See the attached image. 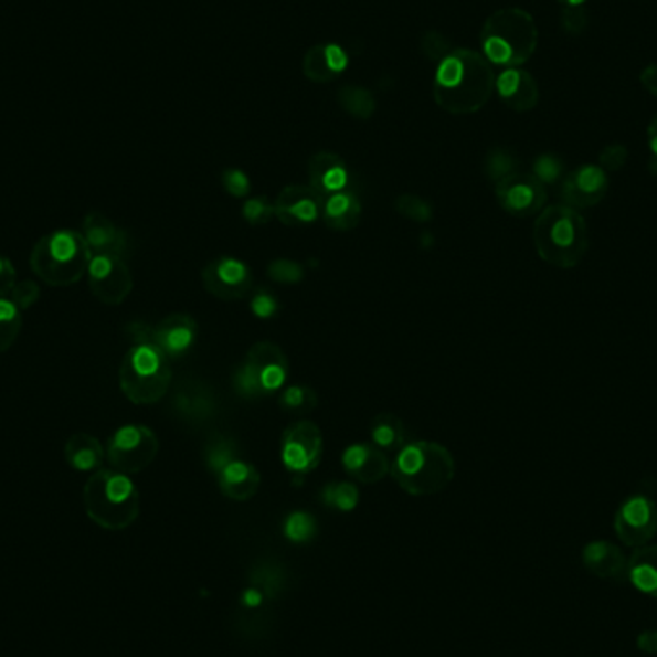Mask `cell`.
Wrapping results in <instances>:
<instances>
[{
  "mask_svg": "<svg viewBox=\"0 0 657 657\" xmlns=\"http://www.w3.org/2000/svg\"><path fill=\"white\" fill-rule=\"evenodd\" d=\"M348 66V54L337 43H319L304 54L303 74L311 83H331L339 80Z\"/></svg>",
  "mask_w": 657,
  "mask_h": 657,
  "instance_id": "603a6c76",
  "label": "cell"
},
{
  "mask_svg": "<svg viewBox=\"0 0 657 657\" xmlns=\"http://www.w3.org/2000/svg\"><path fill=\"white\" fill-rule=\"evenodd\" d=\"M199 337V326L189 314H170L155 327V345L170 360H178L191 352Z\"/></svg>",
  "mask_w": 657,
  "mask_h": 657,
  "instance_id": "ffe728a7",
  "label": "cell"
},
{
  "mask_svg": "<svg viewBox=\"0 0 657 657\" xmlns=\"http://www.w3.org/2000/svg\"><path fill=\"white\" fill-rule=\"evenodd\" d=\"M628 583L650 598H657V544L635 548L628 555Z\"/></svg>",
  "mask_w": 657,
  "mask_h": 657,
  "instance_id": "4316f807",
  "label": "cell"
},
{
  "mask_svg": "<svg viewBox=\"0 0 657 657\" xmlns=\"http://www.w3.org/2000/svg\"><path fill=\"white\" fill-rule=\"evenodd\" d=\"M64 456L75 471L95 473L103 467L106 451L96 436L75 433L67 438Z\"/></svg>",
  "mask_w": 657,
  "mask_h": 657,
  "instance_id": "484cf974",
  "label": "cell"
},
{
  "mask_svg": "<svg viewBox=\"0 0 657 657\" xmlns=\"http://www.w3.org/2000/svg\"><path fill=\"white\" fill-rule=\"evenodd\" d=\"M342 467L362 485H375L391 473V456L371 443H358L342 452Z\"/></svg>",
  "mask_w": 657,
  "mask_h": 657,
  "instance_id": "ac0fdd59",
  "label": "cell"
},
{
  "mask_svg": "<svg viewBox=\"0 0 657 657\" xmlns=\"http://www.w3.org/2000/svg\"><path fill=\"white\" fill-rule=\"evenodd\" d=\"M562 7H584L586 0H558Z\"/></svg>",
  "mask_w": 657,
  "mask_h": 657,
  "instance_id": "816d5d0a",
  "label": "cell"
},
{
  "mask_svg": "<svg viewBox=\"0 0 657 657\" xmlns=\"http://www.w3.org/2000/svg\"><path fill=\"white\" fill-rule=\"evenodd\" d=\"M222 186L235 199H244L251 194V179L241 170H225L222 173Z\"/></svg>",
  "mask_w": 657,
  "mask_h": 657,
  "instance_id": "f6af8a7d",
  "label": "cell"
},
{
  "mask_svg": "<svg viewBox=\"0 0 657 657\" xmlns=\"http://www.w3.org/2000/svg\"><path fill=\"white\" fill-rule=\"evenodd\" d=\"M287 377L288 360L283 348L262 340L244 356L233 375V384L244 399H258L282 391Z\"/></svg>",
  "mask_w": 657,
  "mask_h": 657,
  "instance_id": "ba28073f",
  "label": "cell"
},
{
  "mask_svg": "<svg viewBox=\"0 0 657 657\" xmlns=\"http://www.w3.org/2000/svg\"><path fill=\"white\" fill-rule=\"evenodd\" d=\"M613 531L628 548L650 544L657 532V506L650 496H628L613 517Z\"/></svg>",
  "mask_w": 657,
  "mask_h": 657,
  "instance_id": "8fae6325",
  "label": "cell"
},
{
  "mask_svg": "<svg viewBox=\"0 0 657 657\" xmlns=\"http://www.w3.org/2000/svg\"><path fill=\"white\" fill-rule=\"evenodd\" d=\"M91 258L93 254L82 233L60 230L39 239L31 252L30 266L49 287H72L87 275Z\"/></svg>",
  "mask_w": 657,
  "mask_h": 657,
  "instance_id": "8992f818",
  "label": "cell"
},
{
  "mask_svg": "<svg viewBox=\"0 0 657 657\" xmlns=\"http://www.w3.org/2000/svg\"><path fill=\"white\" fill-rule=\"evenodd\" d=\"M82 235L93 256H126V231L119 230L106 215L98 212L85 215Z\"/></svg>",
  "mask_w": 657,
  "mask_h": 657,
  "instance_id": "44dd1931",
  "label": "cell"
},
{
  "mask_svg": "<svg viewBox=\"0 0 657 657\" xmlns=\"http://www.w3.org/2000/svg\"><path fill=\"white\" fill-rule=\"evenodd\" d=\"M483 56L495 66L521 67L539 46V28L527 10L500 8L488 15L480 30Z\"/></svg>",
  "mask_w": 657,
  "mask_h": 657,
  "instance_id": "3957f363",
  "label": "cell"
},
{
  "mask_svg": "<svg viewBox=\"0 0 657 657\" xmlns=\"http://www.w3.org/2000/svg\"><path fill=\"white\" fill-rule=\"evenodd\" d=\"M337 100L348 116L356 119H370L377 110L375 95L360 85H347L337 93Z\"/></svg>",
  "mask_w": 657,
  "mask_h": 657,
  "instance_id": "f1b7e54d",
  "label": "cell"
},
{
  "mask_svg": "<svg viewBox=\"0 0 657 657\" xmlns=\"http://www.w3.org/2000/svg\"><path fill=\"white\" fill-rule=\"evenodd\" d=\"M275 218L288 227H306L321 220L324 199L310 186H288L274 202Z\"/></svg>",
  "mask_w": 657,
  "mask_h": 657,
  "instance_id": "2e32d148",
  "label": "cell"
},
{
  "mask_svg": "<svg viewBox=\"0 0 657 657\" xmlns=\"http://www.w3.org/2000/svg\"><path fill=\"white\" fill-rule=\"evenodd\" d=\"M496 93L510 110L531 112L540 100L539 83L523 67H508L496 77Z\"/></svg>",
  "mask_w": 657,
  "mask_h": 657,
  "instance_id": "d6986e66",
  "label": "cell"
},
{
  "mask_svg": "<svg viewBox=\"0 0 657 657\" xmlns=\"http://www.w3.org/2000/svg\"><path fill=\"white\" fill-rule=\"evenodd\" d=\"M83 506L93 523L106 531H124L137 521L141 495L126 473L98 469L83 488Z\"/></svg>",
  "mask_w": 657,
  "mask_h": 657,
  "instance_id": "5b68a950",
  "label": "cell"
},
{
  "mask_svg": "<svg viewBox=\"0 0 657 657\" xmlns=\"http://www.w3.org/2000/svg\"><path fill=\"white\" fill-rule=\"evenodd\" d=\"M646 135H648V145H650L651 156H657V116L651 119Z\"/></svg>",
  "mask_w": 657,
  "mask_h": 657,
  "instance_id": "f907efd6",
  "label": "cell"
},
{
  "mask_svg": "<svg viewBox=\"0 0 657 657\" xmlns=\"http://www.w3.org/2000/svg\"><path fill=\"white\" fill-rule=\"evenodd\" d=\"M496 200L513 218L539 215L547 208V187L532 173L516 171L495 186Z\"/></svg>",
  "mask_w": 657,
  "mask_h": 657,
  "instance_id": "4fadbf2b",
  "label": "cell"
},
{
  "mask_svg": "<svg viewBox=\"0 0 657 657\" xmlns=\"http://www.w3.org/2000/svg\"><path fill=\"white\" fill-rule=\"evenodd\" d=\"M560 28L571 38L583 35L589 30V12L584 7H562Z\"/></svg>",
  "mask_w": 657,
  "mask_h": 657,
  "instance_id": "ab89813d",
  "label": "cell"
},
{
  "mask_svg": "<svg viewBox=\"0 0 657 657\" xmlns=\"http://www.w3.org/2000/svg\"><path fill=\"white\" fill-rule=\"evenodd\" d=\"M15 285V269L10 259L0 256V298H7Z\"/></svg>",
  "mask_w": 657,
  "mask_h": 657,
  "instance_id": "7dc6e473",
  "label": "cell"
},
{
  "mask_svg": "<svg viewBox=\"0 0 657 657\" xmlns=\"http://www.w3.org/2000/svg\"><path fill=\"white\" fill-rule=\"evenodd\" d=\"M202 285L220 300H241L254 288L251 267L241 259L222 256L202 269Z\"/></svg>",
  "mask_w": 657,
  "mask_h": 657,
  "instance_id": "5bb4252c",
  "label": "cell"
},
{
  "mask_svg": "<svg viewBox=\"0 0 657 657\" xmlns=\"http://www.w3.org/2000/svg\"><path fill=\"white\" fill-rule=\"evenodd\" d=\"M640 85H643L644 91H648L651 96L657 98V64L644 67L643 72H640Z\"/></svg>",
  "mask_w": 657,
  "mask_h": 657,
  "instance_id": "681fc988",
  "label": "cell"
},
{
  "mask_svg": "<svg viewBox=\"0 0 657 657\" xmlns=\"http://www.w3.org/2000/svg\"><path fill=\"white\" fill-rule=\"evenodd\" d=\"M87 282L91 293L98 303L106 306H119L134 290V275L127 267L126 259L119 256H93Z\"/></svg>",
  "mask_w": 657,
  "mask_h": 657,
  "instance_id": "7c38bea8",
  "label": "cell"
},
{
  "mask_svg": "<svg viewBox=\"0 0 657 657\" xmlns=\"http://www.w3.org/2000/svg\"><path fill=\"white\" fill-rule=\"evenodd\" d=\"M160 452V441L147 425H124L108 441L106 459L112 469L135 475L147 469Z\"/></svg>",
  "mask_w": 657,
  "mask_h": 657,
  "instance_id": "9c48e42d",
  "label": "cell"
},
{
  "mask_svg": "<svg viewBox=\"0 0 657 657\" xmlns=\"http://www.w3.org/2000/svg\"><path fill=\"white\" fill-rule=\"evenodd\" d=\"M259 471L256 467L236 458L218 473V487L233 502H246L256 496L259 488Z\"/></svg>",
  "mask_w": 657,
  "mask_h": 657,
  "instance_id": "cb8c5ba5",
  "label": "cell"
},
{
  "mask_svg": "<svg viewBox=\"0 0 657 657\" xmlns=\"http://www.w3.org/2000/svg\"><path fill=\"white\" fill-rule=\"evenodd\" d=\"M267 277L283 285H298L304 279V267L293 259H275L267 266Z\"/></svg>",
  "mask_w": 657,
  "mask_h": 657,
  "instance_id": "8d00e7d4",
  "label": "cell"
},
{
  "mask_svg": "<svg viewBox=\"0 0 657 657\" xmlns=\"http://www.w3.org/2000/svg\"><path fill=\"white\" fill-rule=\"evenodd\" d=\"M532 176L539 179L542 186H555L565 178V163L555 155H540L532 162Z\"/></svg>",
  "mask_w": 657,
  "mask_h": 657,
  "instance_id": "d6a6232c",
  "label": "cell"
},
{
  "mask_svg": "<svg viewBox=\"0 0 657 657\" xmlns=\"http://www.w3.org/2000/svg\"><path fill=\"white\" fill-rule=\"evenodd\" d=\"M370 436L371 444L392 458L406 444V427L396 415L379 414L371 423Z\"/></svg>",
  "mask_w": 657,
  "mask_h": 657,
  "instance_id": "83f0119b",
  "label": "cell"
},
{
  "mask_svg": "<svg viewBox=\"0 0 657 657\" xmlns=\"http://www.w3.org/2000/svg\"><path fill=\"white\" fill-rule=\"evenodd\" d=\"M583 565L602 581H625L628 558L610 540H592L583 548Z\"/></svg>",
  "mask_w": 657,
  "mask_h": 657,
  "instance_id": "7402d4cb",
  "label": "cell"
},
{
  "mask_svg": "<svg viewBox=\"0 0 657 657\" xmlns=\"http://www.w3.org/2000/svg\"><path fill=\"white\" fill-rule=\"evenodd\" d=\"M532 241L540 258L547 264L571 269L586 256L589 227L581 212L565 204H552L537 215Z\"/></svg>",
  "mask_w": 657,
  "mask_h": 657,
  "instance_id": "7a4b0ae2",
  "label": "cell"
},
{
  "mask_svg": "<svg viewBox=\"0 0 657 657\" xmlns=\"http://www.w3.org/2000/svg\"><path fill=\"white\" fill-rule=\"evenodd\" d=\"M396 212L400 215H404L407 220H412L415 223H427L433 220V206L428 204L427 200L420 199L415 194H402L396 199Z\"/></svg>",
  "mask_w": 657,
  "mask_h": 657,
  "instance_id": "d590c367",
  "label": "cell"
},
{
  "mask_svg": "<svg viewBox=\"0 0 657 657\" xmlns=\"http://www.w3.org/2000/svg\"><path fill=\"white\" fill-rule=\"evenodd\" d=\"M283 529H285L288 540H293V542H308V540L316 537L318 524H316V517L310 516L308 511H293L285 519V527Z\"/></svg>",
  "mask_w": 657,
  "mask_h": 657,
  "instance_id": "836d02e7",
  "label": "cell"
},
{
  "mask_svg": "<svg viewBox=\"0 0 657 657\" xmlns=\"http://www.w3.org/2000/svg\"><path fill=\"white\" fill-rule=\"evenodd\" d=\"M171 360L156 345H134L119 365V389L137 406L156 404L170 391Z\"/></svg>",
  "mask_w": 657,
  "mask_h": 657,
  "instance_id": "52a82bcc",
  "label": "cell"
},
{
  "mask_svg": "<svg viewBox=\"0 0 657 657\" xmlns=\"http://www.w3.org/2000/svg\"><path fill=\"white\" fill-rule=\"evenodd\" d=\"M420 46H422L423 56L431 60V62H436V64L443 62L454 51L451 41L444 38L443 33H438V31L423 33L422 45Z\"/></svg>",
  "mask_w": 657,
  "mask_h": 657,
  "instance_id": "f35d334b",
  "label": "cell"
},
{
  "mask_svg": "<svg viewBox=\"0 0 657 657\" xmlns=\"http://www.w3.org/2000/svg\"><path fill=\"white\" fill-rule=\"evenodd\" d=\"M279 404L288 412H311L314 407L318 406V394L310 386L295 384V386H287L283 391Z\"/></svg>",
  "mask_w": 657,
  "mask_h": 657,
  "instance_id": "e575fe53",
  "label": "cell"
},
{
  "mask_svg": "<svg viewBox=\"0 0 657 657\" xmlns=\"http://www.w3.org/2000/svg\"><path fill=\"white\" fill-rule=\"evenodd\" d=\"M636 646L638 650L644 654H657V628H648L643 630L638 638H636Z\"/></svg>",
  "mask_w": 657,
  "mask_h": 657,
  "instance_id": "c3c4849f",
  "label": "cell"
},
{
  "mask_svg": "<svg viewBox=\"0 0 657 657\" xmlns=\"http://www.w3.org/2000/svg\"><path fill=\"white\" fill-rule=\"evenodd\" d=\"M492 64L471 49L454 51L436 64L433 98L436 106L454 116H467L487 106L495 93Z\"/></svg>",
  "mask_w": 657,
  "mask_h": 657,
  "instance_id": "6da1fadb",
  "label": "cell"
},
{
  "mask_svg": "<svg viewBox=\"0 0 657 657\" xmlns=\"http://www.w3.org/2000/svg\"><path fill=\"white\" fill-rule=\"evenodd\" d=\"M243 218L251 225H266L275 218V206L267 197H252L243 206Z\"/></svg>",
  "mask_w": 657,
  "mask_h": 657,
  "instance_id": "74e56055",
  "label": "cell"
},
{
  "mask_svg": "<svg viewBox=\"0 0 657 657\" xmlns=\"http://www.w3.org/2000/svg\"><path fill=\"white\" fill-rule=\"evenodd\" d=\"M628 148L621 142H613L607 147L602 148V152L598 156V166L602 170L612 173V171H619L625 168V163L628 162Z\"/></svg>",
  "mask_w": 657,
  "mask_h": 657,
  "instance_id": "b9f144b4",
  "label": "cell"
},
{
  "mask_svg": "<svg viewBox=\"0 0 657 657\" xmlns=\"http://www.w3.org/2000/svg\"><path fill=\"white\" fill-rule=\"evenodd\" d=\"M127 335L134 345H155V327L142 321H134L127 326Z\"/></svg>",
  "mask_w": 657,
  "mask_h": 657,
  "instance_id": "bcb514c9",
  "label": "cell"
},
{
  "mask_svg": "<svg viewBox=\"0 0 657 657\" xmlns=\"http://www.w3.org/2000/svg\"><path fill=\"white\" fill-rule=\"evenodd\" d=\"M233 459H236L235 444L231 443V441L220 438V441H215V443H212L210 446H208V466H210V469H212L215 475L222 471L223 467L227 466V464H231Z\"/></svg>",
  "mask_w": 657,
  "mask_h": 657,
  "instance_id": "60d3db41",
  "label": "cell"
},
{
  "mask_svg": "<svg viewBox=\"0 0 657 657\" xmlns=\"http://www.w3.org/2000/svg\"><path fill=\"white\" fill-rule=\"evenodd\" d=\"M308 186L318 192L321 199H327L337 192L352 191V173L347 162L335 152H318L308 162Z\"/></svg>",
  "mask_w": 657,
  "mask_h": 657,
  "instance_id": "e0dca14e",
  "label": "cell"
},
{
  "mask_svg": "<svg viewBox=\"0 0 657 657\" xmlns=\"http://www.w3.org/2000/svg\"><path fill=\"white\" fill-rule=\"evenodd\" d=\"M610 191V173L598 163H584L565 173L562 181V204L573 210H591L606 199Z\"/></svg>",
  "mask_w": 657,
  "mask_h": 657,
  "instance_id": "9a60e30c",
  "label": "cell"
},
{
  "mask_svg": "<svg viewBox=\"0 0 657 657\" xmlns=\"http://www.w3.org/2000/svg\"><path fill=\"white\" fill-rule=\"evenodd\" d=\"M321 220L332 231H352L362 220V202L354 191H342L324 199Z\"/></svg>",
  "mask_w": 657,
  "mask_h": 657,
  "instance_id": "d4e9b609",
  "label": "cell"
},
{
  "mask_svg": "<svg viewBox=\"0 0 657 657\" xmlns=\"http://www.w3.org/2000/svg\"><path fill=\"white\" fill-rule=\"evenodd\" d=\"M22 331V311L15 308L12 300L0 298V354L14 345Z\"/></svg>",
  "mask_w": 657,
  "mask_h": 657,
  "instance_id": "4dcf8cb0",
  "label": "cell"
},
{
  "mask_svg": "<svg viewBox=\"0 0 657 657\" xmlns=\"http://www.w3.org/2000/svg\"><path fill=\"white\" fill-rule=\"evenodd\" d=\"M324 458V435L314 422L290 423L283 431L282 462L295 479H303L314 471Z\"/></svg>",
  "mask_w": 657,
  "mask_h": 657,
  "instance_id": "30bf717a",
  "label": "cell"
},
{
  "mask_svg": "<svg viewBox=\"0 0 657 657\" xmlns=\"http://www.w3.org/2000/svg\"><path fill=\"white\" fill-rule=\"evenodd\" d=\"M485 171H487V178L496 186L511 173L519 171V162H517L516 156L511 155L510 150L495 148V150L488 152Z\"/></svg>",
  "mask_w": 657,
  "mask_h": 657,
  "instance_id": "1f68e13d",
  "label": "cell"
},
{
  "mask_svg": "<svg viewBox=\"0 0 657 657\" xmlns=\"http://www.w3.org/2000/svg\"><path fill=\"white\" fill-rule=\"evenodd\" d=\"M251 310L256 318L269 319L274 318L275 314L279 311V300L274 293H269L267 288H256L252 295Z\"/></svg>",
  "mask_w": 657,
  "mask_h": 657,
  "instance_id": "7bdbcfd3",
  "label": "cell"
},
{
  "mask_svg": "<svg viewBox=\"0 0 657 657\" xmlns=\"http://www.w3.org/2000/svg\"><path fill=\"white\" fill-rule=\"evenodd\" d=\"M321 502L327 508L337 511H352L360 502V490L354 483H345V480H335L321 490Z\"/></svg>",
  "mask_w": 657,
  "mask_h": 657,
  "instance_id": "f546056e",
  "label": "cell"
},
{
  "mask_svg": "<svg viewBox=\"0 0 657 657\" xmlns=\"http://www.w3.org/2000/svg\"><path fill=\"white\" fill-rule=\"evenodd\" d=\"M391 475L407 495H438L454 480L456 462L443 444L414 441L392 456Z\"/></svg>",
  "mask_w": 657,
  "mask_h": 657,
  "instance_id": "277c9868",
  "label": "cell"
},
{
  "mask_svg": "<svg viewBox=\"0 0 657 657\" xmlns=\"http://www.w3.org/2000/svg\"><path fill=\"white\" fill-rule=\"evenodd\" d=\"M41 296V287L35 282H20L15 283L12 293H10V300L14 303L18 310H30L33 304L38 303Z\"/></svg>",
  "mask_w": 657,
  "mask_h": 657,
  "instance_id": "ee69618b",
  "label": "cell"
}]
</instances>
